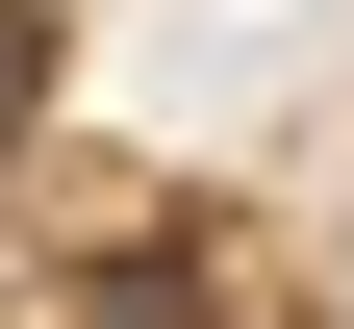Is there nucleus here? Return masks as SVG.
Returning <instances> with one entry per match:
<instances>
[{"label":"nucleus","instance_id":"obj_1","mask_svg":"<svg viewBox=\"0 0 354 329\" xmlns=\"http://www.w3.org/2000/svg\"><path fill=\"white\" fill-rule=\"evenodd\" d=\"M51 127V0H0V152Z\"/></svg>","mask_w":354,"mask_h":329}]
</instances>
